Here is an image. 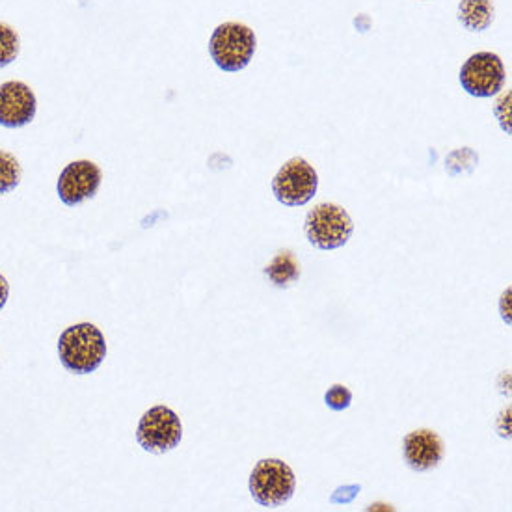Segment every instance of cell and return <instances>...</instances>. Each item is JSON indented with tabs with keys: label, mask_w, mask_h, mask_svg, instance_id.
Here are the masks:
<instances>
[{
	"label": "cell",
	"mask_w": 512,
	"mask_h": 512,
	"mask_svg": "<svg viewBox=\"0 0 512 512\" xmlns=\"http://www.w3.org/2000/svg\"><path fill=\"white\" fill-rule=\"evenodd\" d=\"M58 354L69 373L90 375L107 358V341L94 324H75L58 339Z\"/></svg>",
	"instance_id": "cell-1"
},
{
	"label": "cell",
	"mask_w": 512,
	"mask_h": 512,
	"mask_svg": "<svg viewBox=\"0 0 512 512\" xmlns=\"http://www.w3.org/2000/svg\"><path fill=\"white\" fill-rule=\"evenodd\" d=\"M256 34L243 23H224L215 28L209 53L216 66L228 73H237L248 68L256 53Z\"/></svg>",
	"instance_id": "cell-2"
},
{
	"label": "cell",
	"mask_w": 512,
	"mask_h": 512,
	"mask_svg": "<svg viewBox=\"0 0 512 512\" xmlns=\"http://www.w3.org/2000/svg\"><path fill=\"white\" fill-rule=\"evenodd\" d=\"M297 477L293 470L278 459L259 460L250 475V492L261 507L276 509L293 498Z\"/></svg>",
	"instance_id": "cell-3"
},
{
	"label": "cell",
	"mask_w": 512,
	"mask_h": 512,
	"mask_svg": "<svg viewBox=\"0 0 512 512\" xmlns=\"http://www.w3.org/2000/svg\"><path fill=\"white\" fill-rule=\"evenodd\" d=\"M354 231L349 213L336 203H319L306 218V235L321 250H336L349 243Z\"/></svg>",
	"instance_id": "cell-4"
},
{
	"label": "cell",
	"mask_w": 512,
	"mask_h": 512,
	"mask_svg": "<svg viewBox=\"0 0 512 512\" xmlns=\"http://www.w3.org/2000/svg\"><path fill=\"white\" fill-rule=\"evenodd\" d=\"M183 438V425L174 410L168 406H153L136 429V442L153 455H164L176 449Z\"/></svg>",
	"instance_id": "cell-5"
},
{
	"label": "cell",
	"mask_w": 512,
	"mask_h": 512,
	"mask_svg": "<svg viewBox=\"0 0 512 512\" xmlns=\"http://www.w3.org/2000/svg\"><path fill=\"white\" fill-rule=\"evenodd\" d=\"M319 189V176L310 162L295 157L285 162L272 181V192L287 207H300L310 202Z\"/></svg>",
	"instance_id": "cell-6"
},
{
	"label": "cell",
	"mask_w": 512,
	"mask_h": 512,
	"mask_svg": "<svg viewBox=\"0 0 512 512\" xmlns=\"http://www.w3.org/2000/svg\"><path fill=\"white\" fill-rule=\"evenodd\" d=\"M460 84L473 97H492L503 90L505 68L498 54L477 53L460 69Z\"/></svg>",
	"instance_id": "cell-7"
},
{
	"label": "cell",
	"mask_w": 512,
	"mask_h": 512,
	"mask_svg": "<svg viewBox=\"0 0 512 512\" xmlns=\"http://www.w3.org/2000/svg\"><path fill=\"white\" fill-rule=\"evenodd\" d=\"M101 179L103 172L95 162H71L58 177V196L69 207H75L88 198H94L101 187Z\"/></svg>",
	"instance_id": "cell-8"
},
{
	"label": "cell",
	"mask_w": 512,
	"mask_h": 512,
	"mask_svg": "<svg viewBox=\"0 0 512 512\" xmlns=\"http://www.w3.org/2000/svg\"><path fill=\"white\" fill-rule=\"evenodd\" d=\"M38 101L25 82L10 81L0 86V125L8 129L25 127L36 118Z\"/></svg>",
	"instance_id": "cell-9"
},
{
	"label": "cell",
	"mask_w": 512,
	"mask_h": 512,
	"mask_svg": "<svg viewBox=\"0 0 512 512\" xmlns=\"http://www.w3.org/2000/svg\"><path fill=\"white\" fill-rule=\"evenodd\" d=\"M403 453L406 464L414 472H431L444 460L445 445L436 432L419 429L406 434Z\"/></svg>",
	"instance_id": "cell-10"
},
{
	"label": "cell",
	"mask_w": 512,
	"mask_h": 512,
	"mask_svg": "<svg viewBox=\"0 0 512 512\" xmlns=\"http://www.w3.org/2000/svg\"><path fill=\"white\" fill-rule=\"evenodd\" d=\"M459 21L472 32H483L494 21L492 0H462L459 6Z\"/></svg>",
	"instance_id": "cell-11"
},
{
	"label": "cell",
	"mask_w": 512,
	"mask_h": 512,
	"mask_svg": "<svg viewBox=\"0 0 512 512\" xmlns=\"http://www.w3.org/2000/svg\"><path fill=\"white\" fill-rule=\"evenodd\" d=\"M265 274L276 287H289L300 278V265L295 256L289 250H285L272 259Z\"/></svg>",
	"instance_id": "cell-12"
},
{
	"label": "cell",
	"mask_w": 512,
	"mask_h": 512,
	"mask_svg": "<svg viewBox=\"0 0 512 512\" xmlns=\"http://www.w3.org/2000/svg\"><path fill=\"white\" fill-rule=\"evenodd\" d=\"M21 164L15 159V155L0 149V196L8 194L21 183Z\"/></svg>",
	"instance_id": "cell-13"
},
{
	"label": "cell",
	"mask_w": 512,
	"mask_h": 512,
	"mask_svg": "<svg viewBox=\"0 0 512 512\" xmlns=\"http://www.w3.org/2000/svg\"><path fill=\"white\" fill-rule=\"evenodd\" d=\"M19 36L14 28L0 23V69L10 66L19 56Z\"/></svg>",
	"instance_id": "cell-14"
},
{
	"label": "cell",
	"mask_w": 512,
	"mask_h": 512,
	"mask_svg": "<svg viewBox=\"0 0 512 512\" xmlns=\"http://www.w3.org/2000/svg\"><path fill=\"white\" fill-rule=\"evenodd\" d=\"M324 401H326V405L330 406L332 410H336V412H343V410H347V408L351 406V390H349L347 386L336 384V386H332L330 390L326 391Z\"/></svg>",
	"instance_id": "cell-15"
},
{
	"label": "cell",
	"mask_w": 512,
	"mask_h": 512,
	"mask_svg": "<svg viewBox=\"0 0 512 512\" xmlns=\"http://www.w3.org/2000/svg\"><path fill=\"white\" fill-rule=\"evenodd\" d=\"M8 295H10V285L6 282V278L0 274V310L6 306Z\"/></svg>",
	"instance_id": "cell-16"
}]
</instances>
